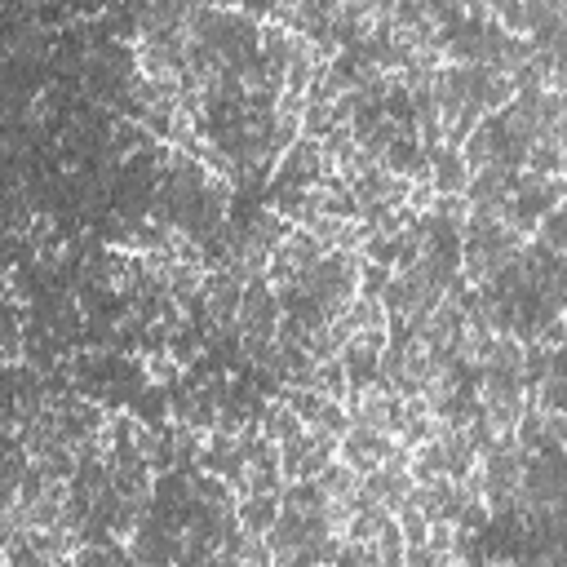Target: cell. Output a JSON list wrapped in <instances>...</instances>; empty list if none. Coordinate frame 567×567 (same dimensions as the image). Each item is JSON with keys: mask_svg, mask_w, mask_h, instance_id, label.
Masks as SVG:
<instances>
[{"mask_svg": "<svg viewBox=\"0 0 567 567\" xmlns=\"http://www.w3.org/2000/svg\"><path fill=\"white\" fill-rule=\"evenodd\" d=\"M302 430H306V421L297 417V408L288 404V399H284V404H271V408H266V439H271V443L297 439Z\"/></svg>", "mask_w": 567, "mask_h": 567, "instance_id": "cell-1", "label": "cell"}]
</instances>
